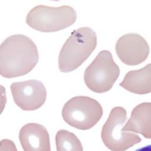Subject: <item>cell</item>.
<instances>
[{"label":"cell","instance_id":"cell-1","mask_svg":"<svg viewBox=\"0 0 151 151\" xmlns=\"http://www.w3.org/2000/svg\"><path fill=\"white\" fill-rule=\"evenodd\" d=\"M39 59L35 42L28 36L11 35L0 44V74L6 78L29 73Z\"/></svg>","mask_w":151,"mask_h":151},{"label":"cell","instance_id":"cell-2","mask_svg":"<svg viewBox=\"0 0 151 151\" xmlns=\"http://www.w3.org/2000/svg\"><path fill=\"white\" fill-rule=\"evenodd\" d=\"M97 45V35L90 27L74 30L64 43L58 56V67L63 72L78 67L91 54Z\"/></svg>","mask_w":151,"mask_h":151},{"label":"cell","instance_id":"cell-3","mask_svg":"<svg viewBox=\"0 0 151 151\" xmlns=\"http://www.w3.org/2000/svg\"><path fill=\"white\" fill-rule=\"evenodd\" d=\"M77 13L70 5L50 6L38 5L28 12L26 22L31 27L43 32H52L72 25Z\"/></svg>","mask_w":151,"mask_h":151},{"label":"cell","instance_id":"cell-4","mask_svg":"<svg viewBox=\"0 0 151 151\" xmlns=\"http://www.w3.org/2000/svg\"><path fill=\"white\" fill-rule=\"evenodd\" d=\"M103 112L101 105L96 99L86 96H77L64 104L62 116L69 125L80 130H87L97 124Z\"/></svg>","mask_w":151,"mask_h":151},{"label":"cell","instance_id":"cell-5","mask_svg":"<svg viewBox=\"0 0 151 151\" xmlns=\"http://www.w3.org/2000/svg\"><path fill=\"white\" fill-rule=\"evenodd\" d=\"M126 119V109L121 106L114 107L102 127V141L111 151H125L141 141L138 134L123 130Z\"/></svg>","mask_w":151,"mask_h":151},{"label":"cell","instance_id":"cell-6","mask_svg":"<svg viewBox=\"0 0 151 151\" xmlns=\"http://www.w3.org/2000/svg\"><path fill=\"white\" fill-rule=\"evenodd\" d=\"M120 74L119 65L111 52L101 50L86 68L84 80L86 86L96 93H104L111 88Z\"/></svg>","mask_w":151,"mask_h":151},{"label":"cell","instance_id":"cell-7","mask_svg":"<svg viewBox=\"0 0 151 151\" xmlns=\"http://www.w3.org/2000/svg\"><path fill=\"white\" fill-rule=\"evenodd\" d=\"M10 88L17 105L24 110H34L40 108L45 102L47 90L40 81L31 79L14 82Z\"/></svg>","mask_w":151,"mask_h":151},{"label":"cell","instance_id":"cell-8","mask_svg":"<svg viewBox=\"0 0 151 151\" xmlns=\"http://www.w3.org/2000/svg\"><path fill=\"white\" fill-rule=\"evenodd\" d=\"M116 51L126 64L137 65L145 61L150 51L147 41L137 33H127L121 36L116 44Z\"/></svg>","mask_w":151,"mask_h":151},{"label":"cell","instance_id":"cell-9","mask_svg":"<svg viewBox=\"0 0 151 151\" xmlns=\"http://www.w3.org/2000/svg\"><path fill=\"white\" fill-rule=\"evenodd\" d=\"M19 139L24 151H51L50 136L42 124L29 123L19 133Z\"/></svg>","mask_w":151,"mask_h":151},{"label":"cell","instance_id":"cell-10","mask_svg":"<svg viewBox=\"0 0 151 151\" xmlns=\"http://www.w3.org/2000/svg\"><path fill=\"white\" fill-rule=\"evenodd\" d=\"M123 130L140 133L146 139H151V102H143L132 110Z\"/></svg>","mask_w":151,"mask_h":151},{"label":"cell","instance_id":"cell-11","mask_svg":"<svg viewBox=\"0 0 151 151\" xmlns=\"http://www.w3.org/2000/svg\"><path fill=\"white\" fill-rule=\"evenodd\" d=\"M120 86L136 94H143L151 92V63L140 69L128 71Z\"/></svg>","mask_w":151,"mask_h":151},{"label":"cell","instance_id":"cell-12","mask_svg":"<svg viewBox=\"0 0 151 151\" xmlns=\"http://www.w3.org/2000/svg\"><path fill=\"white\" fill-rule=\"evenodd\" d=\"M55 145L57 151H83L82 144L77 136L64 129L57 132Z\"/></svg>","mask_w":151,"mask_h":151},{"label":"cell","instance_id":"cell-13","mask_svg":"<svg viewBox=\"0 0 151 151\" xmlns=\"http://www.w3.org/2000/svg\"><path fill=\"white\" fill-rule=\"evenodd\" d=\"M0 151H18L14 142L8 139L0 141Z\"/></svg>","mask_w":151,"mask_h":151},{"label":"cell","instance_id":"cell-14","mask_svg":"<svg viewBox=\"0 0 151 151\" xmlns=\"http://www.w3.org/2000/svg\"><path fill=\"white\" fill-rule=\"evenodd\" d=\"M6 103V90L4 86L0 84V114L2 113Z\"/></svg>","mask_w":151,"mask_h":151},{"label":"cell","instance_id":"cell-15","mask_svg":"<svg viewBox=\"0 0 151 151\" xmlns=\"http://www.w3.org/2000/svg\"><path fill=\"white\" fill-rule=\"evenodd\" d=\"M135 151H151V145H147L140 147Z\"/></svg>","mask_w":151,"mask_h":151}]
</instances>
